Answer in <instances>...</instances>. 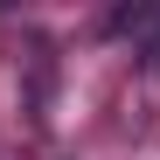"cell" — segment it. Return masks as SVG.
<instances>
[{
	"instance_id": "obj_1",
	"label": "cell",
	"mask_w": 160,
	"mask_h": 160,
	"mask_svg": "<svg viewBox=\"0 0 160 160\" xmlns=\"http://www.w3.org/2000/svg\"><path fill=\"white\" fill-rule=\"evenodd\" d=\"M153 63H160V49H153Z\"/></svg>"
}]
</instances>
